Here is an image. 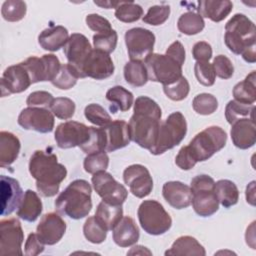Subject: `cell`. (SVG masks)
Returning a JSON list of instances; mask_svg holds the SVG:
<instances>
[{"instance_id": "9", "label": "cell", "mask_w": 256, "mask_h": 256, "mask_svg": "<svg viewBox=\"0 0 256 256\" xmlns=\"http://www.w3.org/2000/svg\"><path fill=\"white\" fill-rule=\"evenodd\" d=\"M92 185L96 193L105 201L113 205H122L127 196V189L117 182L113 176L106 171H99L93 174Z\"/></svg>"}, {"instance_id": "23", "label": "cell", "mask_w": 256, "mask_h": 256, "mask_svg": "<svg viewBox=\"0 0 256 256\" xmlns=\"http://www.w3.org/2000/svg\"><path fill=\"white\" fill-rule=\"evenodd\" d=\"M162 195L166 202L175 209H184L191 205V188L180 181H168L163 185Z\"/></svg>"}, {"instance_id": "41", "label": "cell", "mask_w": 256, "mask_h": 256, "mask_svg": "<svg viewBox=\"0 0 256 256\" xmlns=\"http://www.w3.org/2000/svg\"><path fill=\"white\" fill-rule=\"evenodd\" d=\"M80 148L86 154L105 151L106 139H105V134H104L103 128L90 127L89 138H88L87 142L85 144H83Z\"/></svg>"}, {"instance_id": "45", "label": "cell", "mask_w": 256, "mask_h": 256, "mask_svg": "<svg viewBox=\"0 0 256 256\" xmlns=\"http://www.w3.org/2000/svg\"><path fill=\"white\" fill-rule=\"evenodd\" d=\"M192 107L194 111L200 115H210L217 110L218 101L212 94L201 93L194 97Z\"/></svg>"}, {"instance_id": "59", "label": "cell", "mask_w": 256, "mask_h": 256, "mask_svg": "<svg viewBox=\"0 0 256 256\" xmlns=\"http://www.w3.org/2000/svg\"><path fill=\"white\" fill-rule=\"evenodd\" d=\"M165 54L168 55L169 57L173 58L180 65H183V63L185 61V56H186L185 49H184V46L182 45V43L179 41H174L172 44H170V46L167 48Z\"/></svg>"}, {"instance_id": "26", "label": "cell", "mask_w": 256, "mask_h": 256, "mask_svg": "<svg viewBox=\"0 0 256 256\" xmlns=\"http://www.w3.org/2000/svg\"><path fill=\"white\" fill-rule=\"evenodd\" d=\"M68 38V30L58 25L44 29L38 36V43L44 50L54 52L64 47Z\"/></svg>"}, {"instance_id": "1", "label": "cell", "mask_w": 256, "mask_h": 256, "mask_svg": "<svg viewBox=\"0 0 256 256\" xmlns=\"http://www.w3.org/2000/svg\"><path fill=\"white\" fill-rule=\"evenodd\" d=\"M29 172L36 180V188L43 197L56 195L67 175L66 167L58 162L57 156L43 150L35 151L30 157Z\"/></svg>"}, {"instance_id": "48", "label": "cell", "mask_w": 256, "mask_h": 256, "mask_svg": "<svg viewBox=\"0 0 256 256\" xmlns=\"http://www.w3.org/2000/svg\"><path fill=\"white\" fill-rule=\"evenodd\" d=\"M117 41L118 35L114 29L109 32L96 33L95 35H93V45L95 49L101 50L108 54L115 50L117 46Z\"/></svg>"}, {"instance_id": "36", "label": "cell", "mask_w": 256, "mask_h": 256, "mask_svg": "<svg viewBox=\"0 0 256 256\" xmlns=\"http://www.w3.org/2000/svg\"><path fill=\"white\" fill-rule=\"evenodd\" d=\"M204 19L201 17V15L193 11L183 13L177 21L178 30L185 35L198 34L204 29Z\"/></svg>"}, {"instance_id": "43", "label": "cell", "mask_w": 256, "mask_h": 256, "mask_svg": "<svg viewBox=\"0 0 256 256\" xmlns=\"http://www.w3.org/2000/svg\"><path fill=\"white\" fill-rule=\"evenodd\" d=\"M133 111L136 114H142L157 120H161L162 116L160 106L153 99L147 96H140L135 100Z\"/></svg>"}, {"instance_id": "5", "label": "cell", "mask_w": 256, "mask_h": 256, "mask_svg": "<svg viewBox=\"0 0 256 256\" xmlns=\"http://www.w3.org/2000/svg\"><path fill=\"white\" fill-rule=\"evenodd\" d=\"M142 229L150 235H162L172 226V219L162 204L156 200H144L137 211Z\"/></svg>"}, {"instance_id": "15", "label": "cell", "mask_w": 256, "mask_h": 256, "mask_svg": "<svg viewBox=\"0 0 256 256\" xmlns=\"http://www.w3.org/2000/svg\"><path fill=\"white\" fill-rule=\"evenodd\" d=\"M54 115L47 108L27 107L18 116V124L25 130L49 133L54 128Z\"/></svg>"}, {"instance_id": "50", "label": "cell", "mask_w": 256, "mask_h": 256, "mask_svg": "<svg viewBox=\"0 0 256 256\" xmlns=\"http://www.w3.org/2000/svg\"><path fill=\"white\" fill-rule=\"evenodd\" d=\"M169 5H154L148 9L145 16L142 17V20L146 24L152 26H159L169 18Z\"/></svg>"}, {"instance_id": "49", "label": "cell", "mask_w": 256, "mask_h": 256, "mask_svg": "<svg viewBox=\"0 0 256 256\" xmlns=\"http://www.w3.org/2000/svg\"><path fill=\"white\" fill-rule=\"evenodd\" d=\"M163 91L169 99L173 101H181L188 96L190 91V85L188 80L184 76H182L175 83L163 86Z\"/></svg>"}, {"instance_id": "11", "label": "cell", "mask_w": 256, "mask_h": 256, "mask_svg": "<svg viewBox=\"0 0 256 256\" xmlns=\"http://www.w3.org/2000/svg\"><path fill=\"white\" fill-rule=\"evenodd\" d=\"M80 78L90 77L103 80L114 73V64L110 55L98 49H92L81 66L77 69Z\"/></svg>"}, {"instance_id": "58", "label": "cell", "mask_w": 256, "mask_h": 256, "mask_svg": "<svg viewBox=\"0 0 256 256\" xmlns=\"http://www.w3.org/2000/svg\"><path fill=\"white\" fill-rule=\"evenodd\" d=\"M214 185H215V181L212 177H210L206 174H201V175L195 176L191 180L190 188H191L192 192H196V191H200V190L214 189Z\"/></svg>"}, {"instance_id": "16", "label": "cell", "mask_w": 256, "mask_h": 256, "mask_svg": "<svg viewBox=\"0 0 256 256\" xmlns=\"http://www.w3.org/2000/svg\"><path fill=\"white\" fill-rule=\"evenodd\" d=\"M123 179L130 192L137 198H144L152 192L153 179L149 170L141 164L128 166L123 172Z\"/></svg>"}, {"instance_id": "27", "label": "cell", "mask_w": 256, "mask_h": 256, "mask_svg": "<svg viewBox=\"0 0 256 256\" xmlns=\"http://www.w3.org/2000/svg\"><path fill=\"white\" fill-rule=\"evenodd\" d=\"M191 204L196 214L201 217H209L219 209V202L214 189L192 192Z\"/></svg>"}, {"instance_id": "60", "label": "cell", "mask_w": 256, "mask_h": 256, "mask_svg": "<svg viewBox=\"0 0 256 256\" xmlns=\"http://www.w3.org/2000/svg\"><path fill=\"white\" fill-rule=\"evenodd\" d=\"M255 181H252L246 188V201L254 206L255 205Z\"/></svg>"}, {"instance_id": "6", "label": "cell", "mask_w": 256, "mask_h": 256, "mask_svg": "<svg viewBox=\"0 0 256 256\" xmlns=\"http://www.w3.org/2000/svg\"><path fill=\"white\" fill-rule=\"evenodd\" d=\"M144 64L148 74V80L170 85L182 77V65L166 54L152 53L148 55Z\"/></svg>"}, {"instance_id": "20", "label": "cell", "mask_w": 256, "mask_h": 256, "mask_svg": "<svg viewBox=\"0 0 256 256\" xmlns=\"http://www.w3.org/2000/svg\"><path fill=\"white\" fill-rule=\"evenodd\" d=\"M64 54L68 63L77 70L92 51L91 44L87 37L81 33H73L69 36L63 47Z\"/></svg>"}, {"instance_id": "46", "label": "cell", "mask_w": 256, "mask_h": 256, "mask_svg": "<svg viewBox=\"0 0 256 256\" xmlns=\"http://www.w3.org/2000/svg\"><path fill=\"white\" fill-rule=\"evenodd\" d=\"M84 115L89 122L100 127H104L112 121L108 112L101 105L96 103L87 105L84 109Z\"/></svg>"}, {"instance_id": "4", "label": "cell", "mask_w": 256, "mask_h": 256, "mask_svg": "<svg viewBox=\"0 0 256 256\" xmlns=\"http://www.w3.org/2000/svg\"><path fill=\"white\" fill-rule=\"evenodd\" d=\"M187 133V122L179 111L171 113L160 122L155 145L149 150L153 155H160L180 144Z\"/></svg>"}, {"instance_id": "52", "label": "cell", "mask_w": 256, "mask_h": 256, "mask_svg": "<svg viewBox=\"0 0 256 256\" xmlns=\"http://www.w3.org/2000/svg\"><path fill=\"white\" fill-rule=\"evenodd\" d=\"M212 66H213L215 75L221 79H229L233 76L234 66L231 60L224 55L216 56L213 59Z\"/></svg>"}, {"instance_id": "38", "label": "cell", "mask_w": 256, "mask_h": 256, "mask_svg": "<svg viewBox=\"0 0 256 256\" xmlns=\"http://www.w3.org/2000/svg\"><path fill=\"white\" fill-rule=\"evenodd\" d=\"M79 78V73L77 72L75 67L67 63L61 65L60 71L58 72L57 76L51 81V83L56 88H59L61 90H68L76 84Z\"/></svg>"}, {"instance_id": "54", "label": "cell", "mask_w": 256, "mask_h": 256, "mask_svg": "<svg viewBox=\"0 0 256 256\" xmlns=\"http://www.w3.org/2000/svg\"><path fill=\"white\" fill-rule=\"evenodd\" d=\"M85 20L87 26L96 33H105L112 30L110 22L99 14H89Z\"/></svg>"}, {"instance_id": "22", "label": "cell", "mask_w": 256, "mask_h": 256, "mask_svg": "<svg viewBox=\"0 0 256 256\" xmlns=\"http://www.w3.org/2000/svg\"><path fill=\"white\" fill-rule=\"evenodd\" d=\"M230 135L233 144L239 149H248L256 142V124L251 118H241L231 124Z\"/></svg>"}, {"instance_id": "39", "label": "cell", "mask_w": 256, "mask_h": 256, "mask_svg": "<svg viewBox=\"0 0 256 256\" xmlns=\"http://www.w3.org/2000/svg\"><path fill=\"white\" fill-rule=\"evenodd\" d=\"M143 15V8L133 1H121L116 7L115 17L124 23H132Z\"/></svg>"}, {"instance_id": "37", "label": "cell", "mask_w": 256, "mask_h": 256, "mask_svg": "<svg viewBox=\"0 0 256 256\" xmlns=\"http://www.w3.org/2000/svg\"><path fill=\"white\" fill-rule=\"evenodd\" d=\"M254 105H247L236 100H231L226 105L225 117L229 124H233L241 118H251L254 120Z\"/></svg>"}, {"instance_id": "13", "label": "cell", "mask_w": 256, "mask_h": 256, "mask_svg": "<svg viewBox=\"0 0 256 256\" xmlns=\"http://www.w3.org/2000/svg\"><path fill=\"white\" fill-rule=\"evenodd\" d=\"M24 233L16 218L0 221V255H22Z\"/></svg>"}, {"instance_id": "28", "label": "cell", "mask_w": 256, "mask_h": 256, "mask_svg": "<svg viewBox=\"0 0 256 256\" xmlns=\"http://www.w3.org/2000/svg\"><path fill=\"white\" fill-rule=\"evenodd\" d=\"M21 144L17 136L8 131L0 132V166H10L18 157Z\"/></svg>"}, {"instance_id": "12", "label": "cell", "mask_w": 256, "mask_h": 256, "mask_svg": "<svg viewBox=\"0 0 256 256\" xmlns=\"http://www.w3.org/2000/svg\"><path fill=\"white\" fill-rule=\"evenodd\" d=\"M155 35L148 29L136 27L131 28L125 33V44L131 60H145L153 53Z\"/></svg>"}, {"instance_id": "18", "label": "cell", "mask_w": 256, "mask_h": 256, "mask_svg": "<svg viewBox=\"0 0 256 256\" xmlns=\"http://www.w3.org/2000/svg\"><path fill=\"white\" fill-rule=\"evenodd\" d=\"M66 223L60 215L54 212L45 214L36 228V234L44 245H54L64 236Z\"/></svg>"}, {"instance_id": "56", "label": "cell", "mask_w": 256, "mask_h": 256, "mask_svg": "<svg viewBox=\"0 0 256 256\" xmlns=\"http://www.w3.org/2000/svg\"><path fill=\"white\" fill-rule=\"evenodd\" d=\"M193 58L199 62H209L212 57L211 45L205 41H199L192 48Z\"/></svg>"}, {"instance_id": "21", "label": "cell", "mask_w": 256, "mask_h": 256, "mask_svg": "<svg viewBox=\"0 0 256 256\" xmlns=\"http://www.w3.org/2000/svg\"><path fill=\"white\" fill-rule=\"evenodd\" d=\"M102 128L106 139V152H113L124 148L131 141L129 126L124 120L111 121L108 125Z\"/></svg>"}, {"instance_id": "24", "label": "cell", "mask_w": 256, "mask_h": 256, "mask_svg": "<svg viewBox=\"0 0 256 256\" xmlns=\"http://www.w3.org/2000/svg\"><path fill=\"white\" fill-rule=\"evenodd\" d=\"M112 231L113 240L120 247L132 246L140 237L139 229L135 224V221L129 216L122 217Z\"/></svg>"}, {"instance_id": "32", "label": "cell", "mask_w": 256, "mask_h": 256, "mask_svg": "<svg viewBox=\"0 0 256 256\" xmlns=\"http://www.w3.org/2000/svg\"><path fill=\"white\" fill-rule=\"evenodd\" d=\"M214 192L218 202L225 208L237 204L239 200V190L236 184L228 179H221L215 182Z\"/></svg>"}, {"instance_id": "29", "label": "cell", "mask_w": 256, "mask_h": 256, "mask_svg": "<svg viewBox=\"0 0 256 256\" xmlns=\"http://www.w3.org/2000/svg\"><path fill=\"white\" fill-rule=\"evenodd\" d=\"M41 212L42 202L38 194L31 189L26 190L17 210V216L27 222H34Z\"/></svg>"}, {"instance_id": "55", "label": "cell", "mask_w": 256, "mask_h": 256, "mask_svg": "<svg viewBox=\"0 0 256 256\" xmlns=\"http://www.w3.org/2000/svg\"><path fill=\"white\" fill-rule=\"evenodd\" d=\"M175 163L182 170H190L196 165L197 161H196L195 157L193 156L188 145L183 146L179 150V152L175 158Z\"/></svg>"}, {"instance_id": "40", "label": "cell", "mask_w": 256, "mask_h": 256, "mask_svg": "<svg viewBox=\"0 0 256 256\" xmlns=\"http://www.w3.org/2000/svg\"><path fill=\"white\" fill-rule=\"evenodd\" d=\"M27 6L24 1L8 0L5 1L1 8L2 17L8 22H17L22 20L26 15Z\"/></svg>"}, {"instance_id": "62", "label": "cell", "mask_w": 256, "mask_h": 256, "mask_svg": "<svg viewBox=\"0 0 256 256\" xmlns=\"http://www.w3.org/2000/svg\"><path fill=\"white\" fill-rule=\"evenodd\" d=\"M120 2L121 1H115V2H111V1H102V2H100V1H94V3L96 4V5H99V6H101V7H104V8H106V9H110V8H116L119 4H120Z\"/></svg>"}, {"instance_id": "17", "label": "cell", "mask_w": 256, "mask_h": 256, "mask_svg": "<svg viewBox=\"0 0 256 256\" xmlns=\"http://www.w3.org/2000/svg\"><path fill=\"white\" fill-rule=\"evenodd\" d=\"M31 84L30 76L22 62L9 66L5 69L1 78V96L21 93L28 89Z\"/></svg>"}, {"instance_id": "30", "label": "cell", "mask_w": 256, "mask_h": 256, "mask_svg": "<svg viewBox=\"0 0 256 256\" xmlns=\"http://www.w3.org/2000/svg\"><path fill=\"white\" fill-rule=\"evenodd\" d=\"M123 217L122 205H113L101 201L95 212V218L98 223L106 230L110 231L117 225Z\"/></svg>"}, {"instance_id": "25", "label": "cell", "mask_w": 256, "mask_h": 256, "mask_svg": "<svg viewBox=\"0 0 256 256\" xmlns=\"http://www.w3.org/2000/svg\"><path fill=\"white\" fill-rule=\"evenodd\" d=\"M233 4L229 0H202L198 2V14L213 22L224 20L231 12Z\"/></svg>"}, {"instance_id": "33", "label": "cell", "mask_w": 256, "mask_h": 256, "mask_svg": "<svg viewBox=\"0 0 256 256\" xmlns=\"http://www.w3.org/2000/svg\"><path fill=\"white\" fill-rule=\"evenodd\" d=\"M106 98L111 102L110 110L113 113H116L118 110L122 112L128 111L134 102L133 94L122 86H114L110 88L106 92Z\"/></svg>"}, {"instance_id": "14", "label": "cell", "mask_w": 256, "mask_h": 256, "mask_svg": "<svg viewBox=\"0 0 256 256\" xmlns=\"http://www.w3.org/2000/svg\"><path fill=\"white\" fill-rule=\"evenodd\" d=\"M90 127L76 121H67L59 124L55 130V141L59 148L69 149L81 147L89 138Z\"/></svg>"}, {"instance_id": "2", "label": "cell", "mask_w": 256, "mask_h": 256, "mask_svg": "<svg viewBox=\"0 0 256 256\" xmlns=\"http://www.w3.org/2000/svg\"><path fill=\"white\" fill-rule=\"evenodd\" d=\"M91 186L88 181H72L56 198L55 209L58 213L78 220L86 217L92 208Z\"/></svg>"}, {"instance_id": "61", "label": "cell", "mask_w": 256, "mask_h": 256, "mask_svg": "<svg viewBox=\"0 0 256 256\" xmlns=\"http://www.w3.org/2000/svg\"><path fill=\"white\" fill-rule=\"evenodd\" d=\"M128 254H140V255H144V254H148V255H151L152 253L144 246H141V245H136L134 246L129 252Z\"/></svg>"}, {"instance_id": "51", "label": "cell", "mask_w": 256, "mask_h": 256, "mask_svg": "<svg viewBox=\"0 0 256 256\" xmlns=\"http://www.w3.org/2000/svg\"><path fill=\"white\" fill-rule=\"evenodd\" d=\"M194 73L196 79L203 86H212L215 83V72L212 64L209 62H199L197 61L194 65Z\"/></svg>"}, {"instance_id": "31", "label": "cell", "mask_w": 256, "mask_h": 256, "mask_svg": "<svg viewBox=\"0 0 256 256\" xmlns=\"http://www.w3.org/2000/svg\"><path fill=\"white\" fill-rule=\"evenodd\" d=\"M165 255H197L205 256L204 247L192 236H180L172 244L171 248L165 252Z\"/></svg>"}, {"instance_id": "35", "label": "cell", "mask_w": 256, "mask_h": 256, "mask_svg": "<svg viewBox=\"0 0 256 256\" xmlns=\"http://www.w3.org/2000/svg\"><path fill=\"white\" fill-rule=\"evenodd\" d=\"M124 78L131 86H144L148 81V74L145 64L142 61L130 60L124 66Z\"/></svg>"}, {"instance_id": "3", "label": "cell", "mask_w": 256, "mask_h": 256, "mask_svg": "<svg viewBox=\"0 0 256 256\" xmlns=\"http://www.w3.org/2000/svg\"><path fill=\"white\" fill-rule=\"evenodd\" d=\"M224 41L229 50L241 55L246 49L255 47L256 28L254 23L244 14L237 13L225 25Z\"/></svg>"}, {"instance_id": "7", "label": "cell", "mask_w": 256, "mask_h": 256, "mask_svg": "<svg viewBox=\"0 0 256 256\" xmlns=\"http://www.w3.org/2000/svg\"><path fill=\"white\" fill-rule=\"evenodd\" d=\"M227 134L219 126H210L199 132L190 141L189 148L196 161H205L220 151L226 144Z\"/></svg>"}, {"instance_id": "47", "label": "cell", "mask_w": 256, "mask_h": 256, "mask_svg": "<svg viewBox=\"0 0 256 256\" xmlns=\"http://www.w3.org/2000/svg\"><path fill=\"white\" fill-rule=\"evenodd\" d=\"M109 165V157L105 151L88 154L84 159V170L87 173L94 174L99 171H105Z\"/></svg>"}, {"instance_id": "57", "label": "cell", "mask_w": 256, "mask_h": 256, "mask_svg": "<svg viewBox=\"0 0 256 256\" xmlns=\"http://www.w3.org/2000/svg\"><path fill=\"white\" fill-rule=\"evenodd\" d=\"M25 255L36 256L44 251V244L39 240L36 233H30L25 242Z\"/></svg>"}, {"instance_id": "34", "label": "cell", "mask_w": 256, "mask_h": 256, "mask_svg": "<svg viewBox=\"0 0 256 256\" xmlns=\"http://www.w3.org/2000/svg\"><path fill=\"white\" fill-rule=\"evenodd\" d=\"M255 81V71H252L243 81L237 83L233 88V96L235 100L247 105H254L256 100Z\"/></svg>"}, {"instance_id": "10", "label": "cell", "mask_w": 256, "mask_h": 256, "mask_svg": "<svg viewBox=\"0 0 256 256\" xmlns=\"http://www.w3.org/2000/svg\"><path fill=\"white\" fill-rule=\"evenodd\" d=\"M26 68L31 82L52 81L61 68V63L54 54H44L42 57L30 56L22 62Z\"/></svg>"}, {"instance_id": "42", "label": "cell", "mask_w": 256, "mask_h": 256, "mask_svg": "<svg viewBox=\"0 0 256 256\" xmlns=\"http://www.w3.org/2000/svg\"><path fill=\"white\" fill-rule=\"evenodd\" d=\"M83 233L85 238L93 244H100L107 237V231L98 223L95 216L86 219L83 226Z\"/></svg>"}, {"instance_id": "8", "label": "cell", "mask_w": 256, "mask_h": 256, "mask_svg": "<svg viewBox=\"0 0 256 256\" xmlns=\"http://www.w3.org/2000/svg\"><path fill=\"white\" fill-rule=\"evenodd\" d=\"M160 122L155 118L133 113L128 123L131 140L140 147L150 150L156 143Z\"/></svg>"}, {"instance_id": "53", "label": "cell", "mask_w": 256, "mask_h": 256, "mask_svg": "<svg viewBox=\"0 0 256 256\" xmlns=\"http://www.w3.org/2000/svg\"><path fill=\"white\" fill-rule=\"evenodd\" d=\"M53 99L52 94L47 91H34L28 95L26 104L30 107L49 108Z\"/></svg>"}, {"instance_id": "19", "label": "cell", "mask_w": 256, "mask_h": 256, "mask_svg": "<svg viewBox=\"0 0 256 256\" xmlns=\"http://www.w3.org/2000/svg\"><path fill=\"white\" fill-rule=\"evenodd\" d=\"M1 216H7L19 208L23 191L19 182L9 176H1Z\"/></svg>"}, {"instance_id": "44", "label": "cell", "mask_w": 256, "mask_h": 256, "mask_svg": "<svg viewBox=\"0 0 256 256\" xmlns=\"http://www.w3.org/2000/svg\"><path fill=\"white\" fill-rule=\"evenodd\" d=\"M49 109L57 118L67 120L74 115L76 106L74 101L67 97H57L53 99Z\"/></svg>"}]
</instances>
